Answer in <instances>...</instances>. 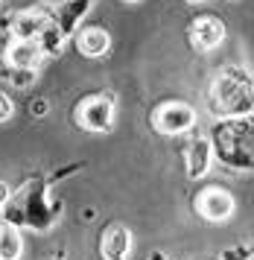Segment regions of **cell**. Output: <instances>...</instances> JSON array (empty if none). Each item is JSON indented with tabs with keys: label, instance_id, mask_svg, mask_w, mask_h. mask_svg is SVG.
Wrapping results in <instances>:
<instances>
[{
	"label": "cell",
	"instance_id": "obj_12",
	"mask_svg": "<svg viewBox=\"0 0 254 260\" xmlns=\"http://www.w3.org/2000/svg\"><path fill=\"white\" fill-rule=\"evenodd\" d=\"M12 111H15V106H12V100L6 94H0V123H6V120L12 117Z\"/></svg>",
	"mask_w": 254,
	"mask_h": 260
},
{
	"label": "cell",
	"instance_id": "obj_11",
	"mask_svg": "<svg viewBox=\"0 0 254 260\" xmlns=\"http://www.w3.org/2000/svg\"><path fill=\"white\" fill-rule=\"evenodd\" d=\"M208 173V146L205 143H196L193 152H190V176L199 178Z\"/></svg>",
	"mask_w": 254,
	"mask_h": 260
},
{
	"label": "cell",
	"instance_id": "obj_3",
	"mask_svg": "<svg viewBox=\"0 0 254 260\" xmlns=\"http://www.w3.org/2000/svg\"><path fill=\"white\" fill-rule=\"evenodd\" d=\"M196 211L208 219V222H225L234 213V196L225 193L219 187H208L199 193L196 199Z\"/></svg>",
	"mask_w": 254,
	"mask_h": 260
},
{
	"label": "cell",
	"instance_id": "obj_2",
	"mask_svg": "<svg viewBox=\"0 0 254 260\" xmlns=\"http://www.w3.org/2000/svg\"><path fill=\"white\" fill-rule=\"evenodd\" d=\"M76 120L88 132H108L114 126V103L108 96H88L76 108Z\"/></svg>",
	"mask_w": 254,
	"mask_h": 260
},
{
	"label": "cell",
	"instance_id": "obj_6",
	"mask_svg": "<svg viewBox=\"0 0 254 260\" xmlns=\"http://www.w3.org/2000/svg\"><path fill=\"white\" fill-rule=\"evenodd\" d=\"M240 91H248V85H243L237 76H222V79H216V100H219L222 111H228V114H240V111H248V106H251V100H245V96H237Z\"/></svg>",
	"mask_w": 254,
	"mask_h": 260
},
{
	"label": "cell",
	"instance_id": "obj_1",
	"mask_svg": "<svg viewBox=\"0 0 254 260\" xmlns=\"http://www.w3.org/2000/svg\"><path fill=\"white\" fill-rule=\"evenodd\" d=\"M196 123V111L187 103H164L155 114H152V126L161 135H181Z\"/></svg>",
	"mask_w": 254,
	"mask_h": 260
},
{
	"label": "cell",
	"instance_id": "obj_8",
	"mask_svg": "<svg viewBox=\"0 0 254 260\" xmlns=\"http://www.w3.org/2000/svg\"><path fill=\"white\" fill-rule=\"evenodd\" d=\"M129 251H132V234H129V228L114 225L103 237V257L105 260H129Z\"/></svg>",
	"mask_w": 254,
	"mask_h": 260
},
{
	"label": "cell",
	"instance_id": "obj_10",
	"mask_svg": "<svg viewBox=\"0 0 254 260\" xmlns=\"http://www.w3.org/2000/svg\"><path fill=\"white\" fill-rule=\"evenodd\" d=\"M21 251H23L21 234H18L9 222H3L0 225V260H18Z\"/></svg>",
	"mask_w": 254,
	"mask_h": 260
},
{
	"label": "cell",
	"instance_id": "obj_4",
	"mask_svg": "<svg viewBox=\"0 0 254 260\" xmlns=\"http://www.w3.org/2000/svg\"><path fill=\"white\" fill-rule=\"evenodd\" d=\"M3 59H6V64L15 68V71H33V68L41 64L44 50L38 47L35 38H18L15 44H9V50L3 53Z\"/></svg>",
	"mask_w": 254,
	"mask_h": 260
},
{
	"label": "cell",
	"instance_id": "obj_9",
	"mask_svg": "<svg viewBox=\"0 0 254 260\" xmlns=\"http://www.w3.org/2000/svg\"><path fill=\"white\" fill-rule=\"evenodd\" d=\"M50 24H53V21H50L44 12H21L15 18L12 32H15V38H38Z\"/></svg>",
	"mask_w": 254,
	"mask_h": 260
},
{
	"label": "cell",
	"instance_id": "obj_7",
	"mask_svg": "<svg viewBox=\"0 0 254 260\" xmlns=\"http://www.w3.org/2000/svg\"><path fill=\"white\" fill-rule=\"evenodd\" d=\"M76 47H79L82 56H88V59H100V56H105L108 53V47H111V38H108V32L105 29H100V26H88V29H82L79 38H76Z\"/></svg>",
	"mask_w": 254,
	"mask_h": 260
},
{
	"label": "cell",
	"instance_id": "obj_5",
	"mask_svg": "<svg viewBox=\"0 0 254 260\" xmlns=\"http://www.w3.org/2000/svg\"><path fill=\"white\" fill-rule=\"evenodd\" d=\"M222 38H225V26L213 15L196 18L193 26H190V44L196 50H213L216 44H222Z\"/></svg>",
	"mask_w": 254,
	"mask_h": 260
},
{
	"label": "cell",
	"instance_id": "obj_15",
	"mask_svg": "<svg viewBox=\"0 0 254 260\" xmlns=\"http://www.w3.org/2000/svg\"><path fill=\"white\" fill-rule=\"evenodd\" d=\"M126 3H138V0H126Z\"/></svg>",
	"mask_w": 254,
	"mask_h": 260
},
{
	"label": "cell",
	"instance_id": "obj_14",
	"mask_svg": "<svg viewBox=\"0 0 254 260\" xmlns=\"http://www.w3.org/2000/svg\"><path fill=\"white\" fill-rule=\"evenodd\" d=\"M187 3H205V0H187Z\"/></svg>",
	"mask_w": 254,
	"mask_h": 260
},
{
	"label": "cell",
	"instance_id": "obj_13",
	"mask_svg": "<svg viewBox=\"0 0 254 260\" xmlns=\"http://www.w3.org/2000/svg\"><path fill=\"white\" fill-rule=\"evenodd\" d=\"M9 199V184H3V181H0V208H3V202Z\"/></svg>",
	"mask_w": 254,
	"mask_h": 260
}]
</instances>
